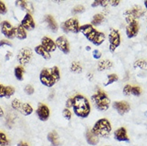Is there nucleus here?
Listing matches in <instances>:
<instances>
[{"mask_svg": "<svg viewBox=\"0 0 147 146\" xmlns=\"http://www.w3.org/2000/svg\"><path fill=\"white\" fill-rule=\"evenodd\" d=\"M72 108L74 113L80 118H86L90 113V104L83 95L77 94L72 98Z\"/></svg>", "mask_w": 147, "mask_h": 146, "instance_id": "1", "label": "nucleus"}, {"mask_svg": "<svg viewBox=\"0 0 147 146\" xmlns=\"http://www.w3.org/2000/svg\"><path fill=\"white\" fill-rule=\"evenodd\" d=\"M61 78L60 70L58 66H53L50 68L42 69L39 74V79L42 84L47 87H52Z\"/></svg>", "mask_w": 147, "mask_h": 146, "instance_id": "2", "label": "nucleus"}, {"mask_svg": "<svg viewBox=\"0 0 147 146\" xmlns=\"http://www.w3.org/2000/svg\"><path fill=\"white\" fill-rule=\"evenodd\" d=\"M79 31L84 35L90 42L95 45L100 46L104 42L106 39V35L103 32L98 31L92 26L91 24H85L80 26Z\"/></svg>", "mask_w": 147, "mask_h": 146, "instance_id": "3", "label": "nucleus"}, {"mask_svg": "<svg viewBox=\"0 0 147 146\" xmlns=\"http://www.w3.org/2000/svg\"><path fill=\"white\" fill-rule=\"evenodd\" d=\"M112 131V125L107 118H101L94 124L91 132L98 137L108 138Z\"/></svg>", "mask_w": 147, "mask_h": 146, "instance_id": "4", "label": "nucleus"}, {"mask_svg": "<svg viewBox=\"0 0 147 146\" xmlns=\"http://www.w3.org/2000/svg\"><path fill=\"white\" fill-rule=\"evenodd\" d=\"M92 102H94L97 110L100 111H107L110 107V100L107 94L102 90H98L91 97Z\"/></svg>", "mask_w": 147, "mask_h": 146, "instance_id": "5", "label": "nucleus"}, {"mask_svg": "<svg viewBox=\"0 0 147 146\" xmlns=\"http://www.w3.org/2000/svg\"><path fill=\"white\" fill-rule=\"evenodd\" d=\"M11 106L12 108L16 111H18L19 113H21L25 116L30 115L33 113V108L28 103L22 102L20 100L15 98L11 102Z\"/></svg>", "mask_w": 147, "mask_h": 146, "instance_id": "6", "label": "nucleus"}, {"mask_svg": "<svg viewBox=\"0 0 147 146\" xmlns=\"http://www.w3.org/2000/svg\"><path fill=\"white\" fill-rule=\"evenodd\" d=\"M63 30H64L65 33H71L74 34H78L79 32V22L78 20L74 18H69L66 20L65 22H63V25H62Z\"/></svg>", "mask_w": 147, "mask_h": 146, "instance_id": "7", "label": "nucleus"}, {"mask_svg": "<svg viewBox=\"0 0 147 146\" xmlns=\"http://www.w3.org/2000/svg\"><path fill=\"white\" fill-rule=\"evenodd\" d=\"M109 43H110V51L111 53H114L115 50L120 46L121 37L117 30H110L109 34Z\"/></svg>", "mask_w": 147, "mask_h": 146, "instance_id": "8", "label": "nucleus"}, {"mask_svg": "<svg viewBox=\"0 0 147 146\" xmlns=\"http://www.w3.org/2000/svg\"><path fill=\"white\" fill-rule=\"evenodd\" d=\"M144 14H145V11L142 10V8L140 6H136L132 9L125 11L124 13V15H125V20L129 23L133 20H136L137 18H139L141 16H142Z\"/></svg>", "mask_w": 147, "mask_h": 146, "instance_id": "9", "label": "nucleus"}, {"mask_svg": "<svg viewBox=\"0 0 147 146\" xmlns=\"http://www.w3.org/2000/svg\"><path fill=\"white\" fill-rule=\"evenodd\" d=\"M33 57V53L30 48H22L18 52L17 55V59L18 62L22 65L28 64Z\"/></svg>", "mask_w": 147, "mask_h": 146, "instance_id": "10", "label": "nucleus"}, {"mask_svg": "<svg viewBox=\"0 0 147 146\" xmlns=\"http://www.w3.org/2000/svg\"><path fill=\"white\" fill-rule=\"evenodd\" d=\"M0 26H1L2 33L3 34L6 38L9 39H12L15 38L16 34V27H14L10 22L7 21H3L1 22Z\"/></svg>", "mask_w": 147, "mask_h": 146, "instance_id": "11", "label": "nucleus"}, {"mask_svg": "<svg viewBox=\"0 0 147 146\" xmlns=\"http://www.w3.org/2000/svg\"><path fill=\"white\" fill-rule=\"evenodd\" d=\"M36 113L39 120L46 121L50 117V109L47 105L43 103H39L37 108Z\"/></svg>", "mask_w": 147, "mask_h": 146, "instance_id": "12", "label": "nucleus"}, {"mask_svg": "<svg viewBox=\"0 0 147 146\" xmlns=\"http://www.w3.org/2000/svg\"><path fill=\"white\" fill-rule=\"evenodd\" d=\"M55 43L57 48H59L63 54H67L70 53V44L65 36H59L55 41Z\"/></svg>", "mask_w": 147, "mask_h": 146, "instance_id": "13", "label": "nucleus"}, {"mask_svg": "<svg viewBox=\"0 0 147 146\" xmlns=\"http://www.w3.org/2000/svg\"><path fill=\"white\" fill-rule=\"evenodd\" d=\"M139 31V24L136 20H133L128 23V26H126V35L129 38H132L138 35Z\"/></svg>", "mask_w": 147, "mask_h": 146, "instance_id": "14", "label": "nucleus"}, {"mask_svg": "<svg viewBox=\"0 0 147 146\" xmlns=\"http://www.w3.org/2000/svg\"><path fill=\"white\" fill-rule=\"evenodd\" d=\"M21 26L26 30H32L35 27V22L34 21L33 17L30 13H26V15L22 18L21 22Z\"/></svg>", "mask_w": 147, "mask_h": 146, "instance_id": "15", "label": "nucleus"}, {"mask_svg": "<svg viewBox=\"0 0 147 146\" xmlns=\"http://www.w3.org/2000/svg\"><path fill=\"white\" fill-rule=\"evenodd\" d=\"M114 137L118 141H124V142H129V139L127 131L124 127H121L116 129L114 133Z\"/></svg>", "mask_w": 147, "mask_h": 146, "instance_id": "16", "label": "nucleus"}, {"mask_svg": "<svg viewBox=\"0 0 147 146\" xmlns=\"http://www.w3.org/2000/svg\"><path fill=\"white\" fill-rule=\"evenodd\" d=\"M41 45L50 53L55 51V50L57 49V46H56L55 41L47 36H45L42 38Z\"/></svg>", "mask_w": 147, "mask_h": 146, "instance_id": "17", "label": "nucleus"}, {"mask_svg": "<svg viewBox=\"0 0 147 146\" xmlns=\"http://www.w3.org/2000/svg\"><path fill=\"white\" fill-rule=\"evenodd\" d=\"M113 106L120 115H124L130 110V106L127 102H115Z\"/></svg>", "mask_w": 147, "mask_h": 146, "instance_id": "18", "label": "nucleus"}, {"mask_svg": "<svg viewBox=\"0 0 147 146\" xmlns=\"http://www.w3.org/2000/svg\"><path fill=\"white\" fill-rule=\"evenodd\" d=\"M86 140L90 145H97L99 142V137L94 135L91 130H89V129L86 130Z\"/></svg>", "mask_w": 147, "mask_h": 146, "instance_id": "19", "label": "nucleus"}, {"mask_svg": "<svg viewBox=\"0 0 147 146\" xmlns=\"http://www.w3.org/2000/svg\"><path fill=\"white\" fill-rule=\"evenodd\" d=\"M45 21L47 23L49 28L51 30V31L53 32H56L58 29H59V26H58V23L55 21V19L53 18V16L51 15H46L45 17Z\"/></svg>", "mask_w": 147, "mask_h": 146, "instance_id": "20", "label": "nucleus"}, {"mask_svg": "<svg viewBox=\"0 0 147 146\" xmlns=\"http://www.w3.org/2000/svg\"><path fill=\"white\" fill-rule=\"evenodd\" d=\"M34 50H35V52H36L38 54L42 56V57L44 59H46V60H50V59H51V53L49 51H47L42 45L37 46L36 47L34 48Z\"/></svg>", "mask_w": 147, "mask_h": 146, "instance_id": "21", "label": "nucleus"}, {"mask_svg": "<svg viewBox=\"0 0 147 146\" xmlns=\"http://www.w3.org/2000/svg\"><path fill=\"white\" fill-rule=\"evenodd\" d=\"M112 66H113V62L111 61L108 59H103V60H101L98 64V70L103 71V70L112 68Z\"/></svg>", "mask_w": 147, "mask_h": 146, "instance_id": "22", "label": "nucleus"}, {"mask_svg": "<svg viewBox=\"0 0 147 146\" xmlns=\"http://www.w3.org/2000/svg\"><path fill=\"white\" fill-rule=\"evenodd\" d=\"M47 140L51 142L53 146H59V135L55 131L51 132L50 133H48Z\"/></svg>", "mask_w": 147, "mask_h": 146, "instance_id": "23", "label": "nucleus"}, {"mask_svg": "<svg viewBox=\"0 0 147 146\" xmlns=\"http://www.w3.org/2000/svg\"><path fill=\"white\" fill-rule=\"evenodd\" d=\"M15 37L18 38V39L22 40V39H25L26 38V30L24 29L21 25H19L16 27V34H15Z\"/></svg>", "mask_w": 147, "mask_h": 146, "instance_id": "24", "label": "nucleus"}, {"mask_svg": "<svg viewBox=\"0 0 147 146\" xmlns=\"http://www.w3.org/2000/svg\"><path fill=\"white\" fill-rule=\"evenodd\" d=\"M105 20V16L102 14H96L93 17L92 19V26H98L100 24H102L103 21Z\"/></svg>", "mask_w": 147, "mask_h": 146, "instance_id": "25", "label": "nucleus"}, {"mask_svg": "<svg viewBox=\"0 0 147 146\" xmlns=\"http://www.w3.org/2000/svg\"><path fill=\"white\" fill-rule=\"evenodd\" d=\"M70 71L73 73H81L82 71V67L78 62H72L70 65Z\"/></svg>", "mask_w": 147, "mask_h": 146, "instance_id": "26", "label": "nucleus"}, {"mask_svg": "<svg viewBox=\"0 0 147 146\" xmlns=\"http://www.w3.org/2000/svg\"><path fill=\"white\" fill-rule=\"evenodd\" d=\"M23 73L24 69L22 66H17L15 69V76L18 81H22L23 79Z\"/></svg>", "mask_w": 147, "mask_h": 146, "instance_id": "27", "label": "nucleus"}, {"mask_svg": "<svg viewBox=\"0 0 147 146\" xmlns=\"http://www.w3.org/2000/svg\"><path fill=\"white\" fill-rule=\"evenodd\" d=\"M107 80L108 81H107V83H105V85H106V86H107V85H109L110 84H113L114 82L118 81V76L117 74H115V73H112V74L108 75Z\"/></svg>", "mask_w": 147, "mask_h": 146, "instance_id": "28", "label": "nucleus"}, {"mask_svg": "<svg viewBox=\"0 0 147 146\" xmlns=\"http://www.w3.org/2000/svg\"><path fill=\"white\" fill-rule=\"evenodd\" d=\"M8 145H9V141L7 137L4 133L0 131V146H7Z\"/></svg>", "mask_w": 147, "mask_h": 146, "instance_id": "29", "label": "nucleus"}, {"mask_svg": "<svg viewBox=\"0 0 147 146\" xmlns=\"http://www.w3.org/2000/svg\"><path fill=\"white\" fill-rule=\"evenodd\" d=\"M147 66V62L145 60L140 59L138 60L135 63H134V67L135 68H140V69H146V67Z\"/></svg>", "mask_w": 147, "mask_h": 146, "instance_id": "30", "label": "nucleus"}, {"mask_svg": "<svg viewBox=\"0 0 147 146\" xmlns=\"http://www.w3.org/2000/svg\"><path fill=\"white\" fill-rule=\"evenodd\" d=\"M85 11V7L82 5H78L76 7H74L72 10V13L74 15H77V14H81Z\"/></svg>", "mask_w": 147, "mask_h": 146, "instance_id": "31", "label": "nucleus"}, {"mask_svg": "<svg viewBox=\"0 0 147 146\" xmlns=\"http://www.w3.org/2000/svg\"><path fill=\"white\" fill-rule=\"evenodd\" d=\"M142 94V90H141V88L138 86H132L131 88V94L134 95L136 97H138Z\"/></svg>", "mask_w": 147, "mask_h": 146, "instance_id": "32", "label": "nucleus"}, {"mask_svg": "<svg viewBox=\"0 0 147 146\" xmlns=\"http://www.w3.org/2000/svg\"><path fill=\"white\" fill-rule=\"evenodd\" d=\"M16 3V5L18 6V7H20L23 9V10H28L27 8H28V3L26 2V1H17V2H15Z\"/></svg>", "mask_w": 147, "mask_h": 146, "instance_id": "33", "label": "nucleus"}, {"mask_svg": "<svg viewBox=\"0 0 147 146\" xmlns=\"http://www.w3.org/2000/svg\"><path fill=\"white\" fill-rule=\"evenodd\" d=\"M63 117H64V118L66 119V120H70V118H71V116H72V113H71V112H70V110H69V109H67V108H66V109H64L63 111Z\"/></svg>", "mask_w": 147, "mask_h": 146, "instance_id": "34", "label": "nucleus"}, {"mask_svg": "<svg viewBox=\"0 0 147 146\" xmlns=\"http://www.w3.org/2000/svg\"><path fill=\"white\" fill-rule=\"evenodd\" d=\"M24 91H25L26 94L31 95L34 93V87L31 85H27L25 87V89H24Z\"/></svg>", "mask_w": 147, "mask_h": 146, "instance_id": "35", "label": "nucleus"}, {"mask_svg": "<svg viewBox=\"0 0 147 146\" xmlns=\"http://www.w3.org/2000/svg\"><path fill=\"white\" fill-rule=\"evenodd\" d=\"M131 88H132V85H125L123 88V94L125 95V96H129V95L131 94Z\"/></svg>", "mask_w": 147, "mask_h": 146, "instance_id": "36", "label": "nucleus"}, {"mask_svg": "<svg viewBox=\"0 0 147 146\" xmlns=\"http://www.w3.org/2000/svg\"><path fill=\"white\" fill-rule=\"evenodd\" d=\"M14 94H15V89L12 86H7V95H6V98H9Z\"/></svg>", "mask_w": 147, "mask_h": 146, "instance_id": "37", "label": "nucleus"}, {"mask_svg": "<svg viewBox=\"0 0 147 146\" xmlns=\"http://www.w3.org/2000/svg\"><path fill=\"white\" fill-rule=\"evenodd\" d=\"M7 95V86H4L0 84V98H6Z\"/></svg>", "mask_w": 147, "mask_h": 146, "instance_id": "38", "label": "nucleus"}, {"mask_svg": "<svg viewBox=\"0 0 147 146\" xmlns=\"http://www.w3.org/2000/svg\"><path fill=\"white\" fill-rule=\"evenodd\" d=\"M7 7L3 2L0 1V15H5L7 13Z\"/></svg>", "mask_w": 147, "mask_h": 146, "instance_id": "39", "label": "nucleus"}, {"mask_svg": "<svg viewBox=\"0 0 147 146\" xmlns=\"http://www.w3.org/2000/svg\"><path fill=\"white\" fill-rule=\"evenodd\" d=\"M93 57L95 59H99L102 57V53L98 50H94L93 51Z\"/></svg>", "mask_w": 147, "mask_h": 146, "instance_id": "40", "label": "nucleus"}, {"mask_svg": "<svg viewBox=\"0 0 147 146\" xmlns=\"http://www.w3.org/2000/svg\"><path fill=\"white\" fill-rule=\"evenodd\" d=\"M4 46H11L12 44L10 42V41L7 40H1L0 41V48L3 47Z\"/></svg>", "mask_w": 147, "mask_h": 146, "instance_id": "41", "label": "nucleus"}, {"mask_svg": "<svg viewBox=\"0 0 147 146\" xmlns=\"http://www.w3.org/2000/svg\"><path fill=\"white\" fill-rule=\"evenodd\" d=\"M119 3H120V1H118V0H112V1H110V4L112 7H117Z\"/></svg>", "mask_w": 147, "mask_h": 146, "instance_id": "42", "label": "nucleus"}, {"mask_svg": "<svg viewBox=\"0 0 147 146\" xmlns=\"http://www.w3.org/2000/svg\"><path fill=\"white\" fill-rule=\"evenodd\" d=\"M66 106L67 107V109L70 108V107H72V98H69L66 101Z\"/></svg>", "mask_w": 147, "mask_h": 146, "instance_id": "43", "label": "nucleus"}, {"mask_svg": "<svg viewBox=\"0 0 147 146\" xmlns=\"http://www.w3.org/2000/svg\"><path fill=\"white\" fill-rule=\"evenodd\" d=\"M91 6L93 7H96L98 6H100V0H96V1H94L93 3L91 4Z\"/></svg>", "mask_w": 147, "mask_h": 146, "instance_id": "44", "label": "nucleus"}, {"mask_svg": "<svg viewBox=\"0 0 147 146\" xmlns=\"http://www.w3.org/2000/svg\"><path fill=\"white\" fill-rule=\"evenodd\" d=\"M17 146H29V145L27 144L26 142H23V141H20V142L18 143V145Z\"/></svg>", "mask_w": 147, "mask_h": 146, "instance_id": "45", "label": "nucleus"}, {"mask_svg": "<svg viewBox=\"0 0 147 146\" xmlns=\"http://www.w3.org/2000/svg\"><path fill=\"white\" fill-rule=\"evenodd\" d=\"M4 115V112H3V110L2 109V107L0 106V117H3Z\"/></svg>", "mask_w": 147, "mask_h": 146, "instance_id": "46", "label": "nucleus"}, {"mask_svg": "<svg viewBox=\"0 0 147 146\" xmlns=\"http://www.w3.org/2000/svg\"><path fill=\"white\" fill-rule=\"evenodd\" d=\"M11 56H12V54H11V52H7V59H9V58H11Z\"/></svg>", "mask_w": 147, "mask_h": 146, "instance_id": "47", "label": "nucleus"}, {"mask_svg": "<svg viewBox=\"0 0 147 146\" xmlns=\"http://www.w3.org/2000/svg\"><path fill=\"white\" fill-rule=\"evenodd\" d=\"M144 4H145V7H146V8L147 9V0L146 1H144Z\"/></svg>", "mask_w": 147, "mask_h": 146, "instance_id": "48", "label": "nucleus"}, {"mask_svg": "<svg viewBox=\"0 0 147 146\" xmlns=\"http://www.w3.org/2000/svg\"><path fill=\"white\" fill-rule=\"evenodd\" d=\"M86 50H90V46H86Z\"/></svg>", "mask_w": 147, "mask_h": 146, "instance_id": "49", "label": "nucleus"}, {"mask_svg": "<svg viewBox=\"0 0 147 146\" xmlns=\"http://www.w3.org/2000/svg\"><path fill=\"white\" fill-rule=\"evenodd\" d=\"M145 41H146V42H146V45L147 46V36L146 37V38H145Z\"/></svg>", "mask_w": 147, "mask_h": 146, "instance_id": "50", "label": "nucleus"}, {"mask_svg": "<svg viewBox=\"0 0 147 146\" xmlns=\"http://www.w3.org/2000/svg\"><path fill=\"white\" fill-rule=\"evenodd\" d=\"M104 146H110V145H104Z\"/></svg>", "mask_w": 147, "mask_h": 146, "instance_id": "51", "label": "nucleus"}]
</instances>
